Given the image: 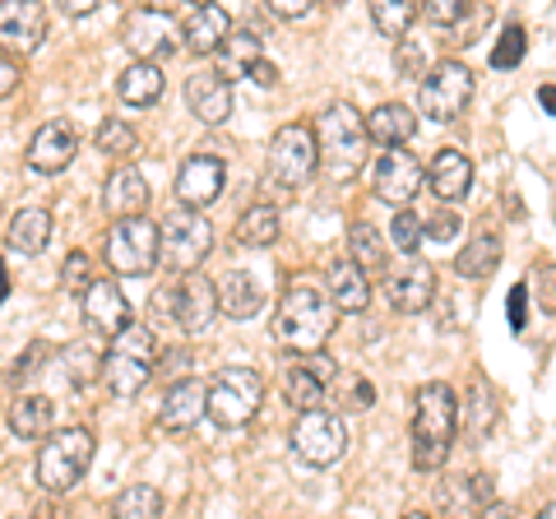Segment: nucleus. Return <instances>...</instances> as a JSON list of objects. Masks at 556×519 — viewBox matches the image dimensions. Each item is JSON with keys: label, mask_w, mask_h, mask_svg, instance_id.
<instances>
[{"label": "nucleus", "mask_w": 556, "mask_h": 519, "mask_svg": "<svg viewBox=\"0 0 556 519\" xmlns=\"http://www.w3.org/2000/svg\"><path fill=\"white\" fill-rule=\"evenodd\" d=\"M339 325V306L329 292H320L316 283H292L274 311V339L292 353H311L316 357L325 349V339L334 334Z\"/></svg>", "instance_id": "obj_1"}, {"label": "nucleus", "mask_w": 556, "mask_h": 519, "mask_svg": "<svg viewBox=\"0 0 556 519\" xmlns=\"http://www.w3.org/2000/svg\"><path fill=\"white\" fill-rule=\"evenodd\" d=\"M455 427H459L455 390L441 385V380H431V385L417 390V400H413V469L437 473L450 455Z\"/></svg>", "instance_id": "obj_2"}, {"label": "nucleus", "mask_w": 556, "mask_h": 519, "mask_svg": "<svg viewBox=\"0 0 556 519\" xmlns=\"http://www.w3.org/2000/svg\"><path fill=\"white\" fill-rule=\"evenodd\" d=\"M367 116H362L353 102H329L316 121V149H320V167L329 172L334 181L357 177L362 159H367Z\"/></svg>", "instance_id": "obj_3"}, {"label": "nucleus", "mask_w": 556, "mask_h": 519, "mask_svg": "<svg viewBox=\"0 0 556 519\" xmlns=\"http://www.w3.org/2000/svg\"><path fill=\"white\" fill-rule=\"evenodd\" d=\"M153 362H159V343H153V330L144 325H130L121 339H112L108 357H102V385H108L116 400H130L149 385Z\"/></svg>", "instance_id": "obj_4"}, {"label": "nucleus", "mask_w": 556, "mask_h": 519, "mask_svg": "<svg viewBox=\"0 0 556 519\" xmlns=\"http://www.w3.org/2000/svg\"><path fill=\"white\" fill-rule=\"evenodd\" d=\"M89 459H93V431L89 427H65V431H56V436H47V445L38 450V482H42V492L65 496L84 478Z\"/></svg>", "instance_id": "obj_5"}, {"label": "nucleus", "mask_w": 556, "mask_h": 519, "mask_svg": "<svg viewBox=\"0 0 556 519\" xmlns=\"http://www.w3.org/2000/svg\"><path fill=\"white\" fill-rule=\"evenodd\" d=\"M153 311L167 316L177 330L200 334V330H208V320L218 316V288L208 283L204 274H181L177 283L153 292Z\"/></svg>", "instance_id": "obj_6"}, {"label": "nucleus", "mask_w": 556, "mask_h": 519, "mask_svg": "<svg viewBox=\"0 0 556 519\" xmlns=\"http://www.w3.org/2000/svg\"><path fill=\"white\" fill-rule=\"evenodd\" d=\"M265 404V380L251 367H223L208 380V418L218 427H247Z\"/></svg>", "instance_id": "obj_7"}, {"label": "nucleus", "mask_w": 556, "mask_h": 519, "mask_svg": "<svg viewBox=\"0 0 556 519\" xmlns=\"http://www.w3.org/2000/svg\"><path fill=\"white\" fill-rule=\"evenodd\" d=\"M163 260V232L159 223L149 218H121L108 232V265L116 274H130V279H144V274L159 269Z\"/></svg>", "instance_id": "obj_8"}, {"label": "nucleus", "mask_w": 556, "mask_h": 519, "mask_svg": "<svg viewBox=\"0 0 556 519\" xmlns=\"http://www.w3.org/2000/svg\"><path fill=\"white\" fill-rule=\"evenodd\" d=\"M320 167V149H316V130L302 126V121H292L274 135L269 144V181L283 186V190H298L311 181V172Z\"/></svg>", "instance_id": "obj_9"}, {"label": "nucleus", "mask_w": 556, "mask_h": 519, "mask_svg": "<svg viewBox=\"0 0 556 519\" xmlns=\"http://www.w3.org/2000/svg\"><path fill=\"white\" fill-rule=\"evenodd\" d=\"M473 98V71L464 61H441L431 75H422V89H417V107L427 121H441L450 126Z\"/></svg>", "instance_id": "obj_10"}, {"label": "nucleus", "mask_w": 556, "mask_h": 519, "mask_svg": "<svg viewBox=\"0 0 556 519\" xmlns=\"http://www.w3.org/2000/svg\"><path fill=\"white\" fill-rule=\"evenodd\" d=\"M159 232H163L167 269H177V274H195V265H204V255L214 251V228H208V218L195 210L167 214V223H159Z\"/></svg>", "instance_id": "obj_11"}, {"label": "nucleus", "mask_w": 556, "mask_h": 519, "mask_svg": "<svg viewBox=\"0 0 556 519\" xmlns=\"http://www.w3.org/2000/svg\"><path fill=\"white\" fill-rule=\"evenodd\" d=\"M292 450H298V459L311 464V469H329V464L343 459L348 450V427L339 413H302L298 427H292Z\"/></svg>", "instance_id": "obj_12"}, {"label": "nucleus", "mask_w": 556, "mask_h": 519, "mask_svg": "<svg viewBox=\"0 0 556 519\" xmlns=\"http://www.w3.org/2000/svg\"><path fill=\"white\" fill-rule=\"evenodd\" d=\"M126 47L135 51L139 61L153 56H172L177 51V20L159 5H139L126 14Z\"/></svg>", "instance_id": "obj_13"}, {"label": "nucleus", "mask_w": 556, "mask_h": 519, "mask_svg": "<svg viewBox=\"0 0 556 519\" xmlns=\"http://www.w3.org/2000/svg\"><path fill=\"white\" fill-rule=\"evenodd\" d=\"M422 181H427V167L417 163V153H408V149H386L380 153V163H376V195L386 200V204H404L422 190Z\"/></svg>", "instance_id": "obj_14"}, {"label": "nucleus", "mask_w": 556, "mask_h": 519, "mask_svg": "<svg viewBox=\"0 0 556 519\" xmlns=\"http://www.w3.org/2000/svg\"><path fill=\"white\" fill-rule=\"evenodd\" d=\"M84 320L98 339H121L130 330V302L112 279H93V288L84 292Z\"/></svg>", "instance_id": "obj_15"}, {"label": "nucleus", "mask_w": 556, "mask_h": 519, "mask_svg": "<svg viewBox=\"0 0 556 519\" xmlns=\"http://www.w3.org/2000/svg\"><path fill=\"white\" fill-rule=\"evenodd\" d=\"M47 38V10L38 0H5L0 5V47L5 51H38V42Z\"/></svg>", "instance_id": "obj_16"}, {"label": "nucleus", "mask_w": 556, "mask_h": 519, "mask_svg": "<svg viewBox=\"0 0 556 519\" xmlns=\"http://www.w3.org/2000/svg\"><path fill=\"white\" fill-rule=\"evenodd\" d=\"M223 159L214 153H195V159H186L181 172H177V200L186 210H204V204H214L223 195Z\"/></svg>", "instance_id": "obj_17"}, {"label": "nucleus", "mask_w": 556, "mask_h": 519, "mask_svg": "<svg viewBox=\"0 0 556 519\" xmlns=\"http://www.w3.org/2000/svg\"><path fill=\"white\" fill-rule=\"evenodd\" d=\"M186 107L195 112L204 126H223L232 116V84L218 71H195L186 79Z\"/></svg>", "instance_id": "obj_18"}, {"label": "nucleus", "mask_w": 556, "mask_h": 519, "mask_svg": "<svg viewBox=\"0 0 556 519\" xmlns=\"http://www.w3.org/2000/svg\"><path fill=\"white\" fill-rule=\"evenodd\" d=\"M208 413V385L195 376L177 380L167 394H163V408H159V427L163 431H190Z\"/></svg>", "instance_id": "obj_19"}, {"label": "nucleus", "mask_w": 556, "mask_h": 519, "mask_svg": "<svg viewBox=\"0 0 556 519\" xmlns=\"http://www.w3.org/2000/svg\"><path fill=\"white\" fill-rule=\"evenodd\" d=\"M334 376V362L325 353H316L311 362H298V367L283 371V400L298 408V413H316L325 400V380Z\"/></svg>", "instance_id": "obj_20"}, {"label": "nucleus", "mask_w": 556, "mask_h": 519, "mask_svg": "<svg viewBox=\"0 0 556 519\" xmlns=\"http://www.w3.org/2000/svg\"><path fill=\"white\" fill-rule=\"evenodd\" d=\"M431 292H437V274H431V265H422V260H408V265L386 274V298L394 311H404V316L422 311L431 302Z\"/></svg>", "instance_id": "obj_21"}, {"label": "nucleus", "mask_w": 556, "mask_h": 519, "mask_svg": "<svg viewBox=\"0 0 556 519\" xmlns=\"http://www.w3.org/2000/svg\"><path fill=\"white\" fill-rule=\"evenodd\" d=\"M70 159H75V130H70L65 121H47V126L28 140V167L33 172L56 177V172L70 167Z\"/></svg>", "instance_id": "obj_22"}, {"label": "nucleus", "mask_w": 556, "mask_h": 519, "mask_svg": "<svg viewBox=\"0 0 556 519\" xmlns=\"http://www.w3.org/2000/svg\"><path fill=\"white\" fill-rule=\"evenodd\" d=\"M102 210H108L116 223L121 218H144V210H149V181L139 177L135 167H116L108 177V190H102Z\"/></svg>", "instance_id": "obj_23"}, {"label": "nucleus", "mask_w": 556, "mask_h": 519, "mask_svg": "<svg viewBox=\"0 0 556 519\" xmlns=\"http://www.w3.org/2000/svg\"><path fill=\"white\" fill-rule=\"evenodd\" d=\"M232 38V20H228V10L223 5H195L186 14V24H181V42L190 51H218L223 42Z\"/></svg>", "instance_id": "obj_24"}, {"label": "nucleus", "mask_w": 556, "mask_h": 519, "mask_svg": "<svg viewBox=\"0 0 556 519\" xmlns=\"http://www.w3.org/2000/svg\"><path fill=\"white\" fill-rule=\"evenodd\" d=\"M427 181H431V190H437L441 200H464L468 195V186H473V163H468V153L464 149H441L437 159H431V167H427Z\"/></svg>", "instance_id": "obj_25"}, {"label": "nucleus", "mask_w": 556, "mask_h": 519, "mask_svg": "<svg viewBox=\"0 0 556 519\" xmlns=\"http://www.w3.org/2000/svg\"><path fill=\"white\" fill-rule=\"evenodd\" d=\"M367 135L380 149H404L417 135V116L404 107V102H380V107L367 116Z\"/></svg>", "instance_id": "obj_26"}, {"label": "nucleus", "mask_w": 556, "mask_h": 519, "mask_svg": "<svg viewBox=\"0 0 556 519\" xmlns=\"http://www.w3.org/2000/svg\"><path fill=\"white\" fill-rule=\"evenodd\" d=\"M116 93L130 102V107H153L163 98V71L159 61H130L116 79Z\"/></svg>", "instance_id": "obj_27"}, {"label": "nucleus", "mask_w": 556, "mask_h": 519, "mask_svg": "<svg viewBox=\"0 0 556 519\" xmlns=\"http://www.w3.org/2000/svg\"><path fill=\"white\" fill-rule=\"evenodd\" d=\"M445 510H450V519H468L473 510H486L492 506V478L486 473H468V478H455V482H445Z\"/></svg>", "instance_id": "obj_28"}, {"label": "nucleus", "mask_w": 556, "mask_h": 519, "mask_svg": "<svg viewBox=\"0 0 556 519\" xmlns=\"http://www.w3.org/2000/svg\"><path fill=\"white\" fill-rule=\"evenodd\" d=\"M51 422H56V408H51L47 394H20L10 408V431L24 441H38L51 431Z\"/></svg>", "instance_id": "obj_29"}, {"label": "nucleus", "mask_w": 556, "mask_h": 519, "mask_svg": "<svg viewBox=\"0 0 556 519\" xmlns=\"http://www.w3.org/2000/svg\"><path fill=\"white\" fill-rule=\"evenodd\" d=\"M5 241H10V251H20V255L47 251V241H51V214L47 210H20V214L10 218Z\"/></svg>", "instance_id": "obj_30"}, {"label": "nucleus", "mask_w": 556, "mask_h": 519, "mask_svg": "<svg viewBox=\"0 0 556 519\" xmlns=\"http://www.w3.org/2000/svg\"><path fill=\"white\" fill-rule=\"evenodd\" d=\"M329 298H334L339 311H362L371 302V279L353 265V260H343V265L329 269Z\"/></svg>", "instance_id": "obj_31"}, {"label": "nucleus", "mask_w": 556, "mask_h": 519, "mask_svg": "<svg viewBox=\"0 0 556 519\" xmlns=\"http://www.w3.org/2000/svg\"><path fill=\"white\" fill-rule=\"evenodd\" d=\"M260 283L251 279L247 269H232L228 279L218 283V311H228V316H237V320H251L255 311H260Z\"/></svg>", "instance_id": "obj_32"}, {"label": "nucleus", "mask_w": 556, "mask_h": 519, "mask_svg": "<svg viewBox=\"0 0 556 519\" xmlns=\"http://www.w3.org/2000/svg\"><path fill=\"white\" fill-rule=\"evenodd\" d=\"M501 265V237L496 232H478L468 246L459 251V260H455V274L459 279H486Z\"/></svg>", "instance_id": "obj_33"}, {"label": "nucleus", "mask_w": 556, "mask_h": 519, "mask_svg": "<svg viewBox=\"0 0 556 519\" xmlns=\"http://www.w3.org/2000/svg\"><path fill=\"white\" fill-rule=\"evenodd\" d=\"M348 251H353V265L367 274H390V265H386V241H380V232L371 228V223H353L348 228Z\"/></svg>", "instance_id": "obj_34"}, {"label": "nucleus", "mask_w": 556, "mask_h": 519, "mask_svg": "<svg viewBox=\"0 0 556 519\" xmlns=\"http://www.w3.org/2000/svg\"><path fill=\"white\" fill-rule=\"evenodd\" d=\"M237 241L241 246H255V251L274 246L278 241V210L274 204H251V210L237 218Z\"/></svg>", "instance_id": "obj_35"}, {"label": "nucleus", "mask_w": 556, "mask_h": 519, "mask_svg": "<svg viewBox=\"0 0 556 519\" xmlns=\"http://www.w3.org/2000/svg\"><path fill=\"white\" fill-rule=\"evenodd\" d=\"M112 519H163V492L149 482H135L112 501Z\"/></svg>", "instance_id": "obj_36"}, {"label": "nucleus", "mask_w": 556, "mask_h": 519, "mask_svg": "<svg viewBox=\"0 0 556 519\" xmlns=\"http://www.w3.org/2000/svg\"><path fill=\"white\" fill-rule=\"evenodd\" d=\"M417 14L422 10H417L413 0H380V5H371V24L386 33V38H404Z\"/></svg>", "instance_id": "obj_37"}, {"label": "nucleus", "mask_w": 556, "mask_h": 519, "mask_svg": "<svg viewBox=\"0 0 556 519\" xmlns=\"http://www.w3.org/2000/svg\"><path fill=\"white\" fill-rule=\"evenodd\" d=\"M218 61H223V71H241V75H247L251 65L260 61V38H255L251 28L232 33V38L218 47ZM223 71H218V75H223Z\"/></svg>", "instance_id": "obj_38"}, {"label": "nucleus", "mask_w": 556, "mask_h": 519, "mask_svg": "<svg viewBox=\"0 0 556 519\" xmlns=\"http://www.w3.org/2000/svg\"><path fill=\"white\" fill-rule=\"evenodd\" d=\"M98 149L102 153H112V159H130V153L139 149V135L130 121H121V116H108L98 126Z\"/></svg>", "instance_id": "obj_39"}, {"label": "nucleus", "mask_w": 556, "mask_h": 519, "mask_svg": "<svg viewBox=\"0 0 556 519\" xmlns=\"http://www.w3.org/2000/svg\"><path fill=\"white\" fill-rule=\"evenodd\" d=\"M422 228H427V223L417 218V214L399 210L394 223H390V246H394V251H404V255H413L417 246H422Z\"/></svg>", "instance_id": "obj_40"}, {"label": "nucleus", "mask_w": 556, "mask_h": 519, "mask_svg": "<svg viewBox=\"0 0 556 519\" xmlns=\"http://www.w3.org/2000/svg\"><path fill=\"white\" fill-rule=\"evenodd\" d=\"M473 413H468V431H473V436H486V431H492V418H496V394H492V385H486V380H473Z\"/></svg>", "instance_id": "obj_41"}, {"label": "nucleus", "mask_w": 556, "mask_h": 519, "mask_svg": "<svg viewBox=\"0 0 556 519\" xmlns=\"http://www.w3.org/2000/svg\"><path fill=\"white\" fill-rule=\"evenodd\" d=\"M519 61H525V28L510 24L506 33H501V42L492 47V65L496 71H515Z\"/></svg>", "instance_id": "obj_42"}, {"label": "nucleus", "mask_w": 556, "mask_h": 519, "mask_svg": "<svg viewBox=\"0 0 556 519\" xmlns=\"http://www.w3.org/2000/svg\"><path fill=\"white\" fill-rule=\"evenodd\" d=\"M61 288H70V292H89L93 288V265H89V255H84V251H70L65 255Z\"/></svg>", "instance_id": "obj_43"}, {"label": "nucleus", "mask_w": 556, "mask_h": 519, "mask_svg": "<svg viewBox=\"0 0 556 519\" xmlns=\"http://www.w3.org/2000/svg\"><path fill=\"white\" fill-rule=\"evenodd\" d=\"M464 0H431V5L422 10L427 14V24H441V28H450V24H464Z\"/></svg>", "instance_id": "obj_44"}, {"label": "nucleus", "mask_w": 556, "mask_h": 519, "mask_svg": "<svg viewBox=\"0 0 556 519\" xmlns=\"http://www.w3.org/2000/svg\"><path fill=\"white\" fill-rule=\"evenodd\" d=\"M525 316H529V288L515 283L510 288V325H515V330H525Z\"/></svg>", "instance_id": "obj_45"}, {"label": "nucleus", "mask_w": 556, "mask_h": 519, "mask_svg": "<svg viewBox=\"0 0 556 519\" xmlns=\"http://www.w3.org/2000/svg\"><path fill=\"white\" fill-rule=\"evenodd\" d=\"M269 14H274V20H306V14H311V0H274Z\"/></svg>", "instance_id": "obj_46"}, {"label": "nucleus", "mask_w": 556, "mask_h": 519, "mask_svg": "<svg viewBox=\"0 0 556 519\" xmlns=\"http://www.w3.org/2000/svg\"><path fill=\"white\" fill-rule=\"evenodd\" d=\"M14 89H20V65H14L5 51H0V98H10Z\"/></svg>", "instance_id": "obj_47"}, {"label": "nucleus", "mask_w": 556, "mask_h": 519, "mask_svg": "<svg viewBox=\"0 0 556 519\" xmlns=\"http://www.w3.org/2000/svg\"><path fill=\"white\" fill-rule=\"evenodd\" d=\"M255 84H260V89H274V84H278V65L274 61H265V56H260L255 65H251V71H247Z\"/></svg>", "instance_id": "obj_48"}, {"label": "nucleus", "mask_w": 556, "mask_h": 519, "mask_svg": "<svg viewBox=\"0 0 556 519\" xmlns=\"http://www.w3.org/2000/svg\"><path fill=\"white\" fill-rule=\"evenodd\" d=\"M459 232V218L455 214H437V218H431V237H441V241H450V237H455Z\"/></svg>", "instance_id": "obj_49"}, {"label": "nucleus", "mask_w": 556, "mask_h": 519, "mask_svg": "<svg viewBox=\"0 0 556 519\" xmlns=\"http://www.w3.org/2000/svg\"><path fill=\"white\" fill-rule=\"evenodd\" d=\"M478 519H515V506H506V501H492V506H486Z\"/></svg>", "instance_id": "obj_50"}, {"label": "nucleus", "mask_w": 556, "mask_h": 519, "mask_svg": "<svg viewBox=\"0 0 556 519\" xmlns=\"http://www.w3.org/2000/svg\"><path fill=\"white\" fill-rule=\"evenodd\" d=\"M61 10H65V14H89V10H98V5H93V0H65Z\"/></svg>", "instance_id": "obj_51"}, {"label": "nucleus", "mask_w": 556, "mask_h": 519, "mask_svg": "<svg viewBox=\"0 0 556 519\" xmlns=\"http://www.w3.org/2000/svg\"><path fill=\"white\" fill-rule=\"evenodd\" d=\"M538 98H543V107H547V112L556 116V84H547V89H543V93H538Z\"/></svg>", "instance_id": "obj_52"}, {"label": "nucleus", "mask_w": 556, "mask_h": 519, "mask_svg": "<svg viewBox=\"0 0 556 519\" xmlns=\"http://www.w3.org/2000/svg\"><path fill=\"white\" fill-rule=\"evenodd\" d=\"M376 400V394H371V385H367V380H362V385H357V408H367Z\"/></svg>", "instance_id": "obj_53"}, {"label": "nucleus", "mask_w": 556, "mask_h": 519, "mask_svg": "<svg viewBox=\"0 0 556 519\" xmlns=\"http://www.w3.org/2000/svg\"><path fill=\"white\" fill-rule=\"evenodd\" d=\"M5 292H10V279H5V265H0V302H5Z\"/></svg>", "instance_id": "obj_54"}, {"label": "nucleus", "mask_w": 556, "mask_h": 519, "mask_svg": "<svg viewBox=\"0 0 556 519\" xmlns=\"http://www.w3.org/2000/svg\"><path fill=\"white\" fill-rule=\"evenodd\" d=\"M538 519H556V501H552V506H547L543 515H538Z\"/></svg>", "instance_id": "obj_55"}, {"label": "nucleus", "mask_w": 556, "mask_h": 519, "mask_svg": "<svg viewBox=\"0 0 556 519\" xmlns=\"http://www.w3.org/2000/svg\"><path fill=\"white\" fill-rule=\"evenodd\" d=\"M404 519H427V515H422V510H413V515H404Z\"/></svg>", "instance_id": "obj_56"}]
</instances>
